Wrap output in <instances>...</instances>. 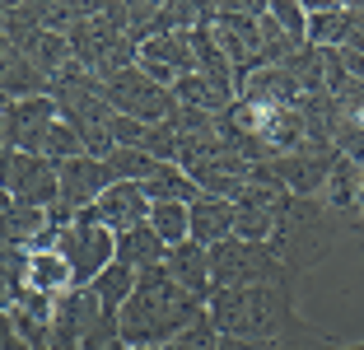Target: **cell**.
Listing matches in <instances>:
<instances>
[{
    "label": "cell",
    "instance_id": "obj_28",
    "mask_svg": "<svg viewBox=\"0 0 364 350\" xmlns=\"http://www.w3.org/2000/svg\"><path fill=\"white\" fill-rule=\"evenodd\" d=\"M220 350H271V341H243V336H220Z\"/></svg>",
    "mask_w": 364,
    "mask_h": 350
},
{
    "label": "cell",
    "instance_id": "obj_8",
    "mask_svg": "<svg viewBox=\"0 0 364 350\" xmlns=\"http://www.w3.org/2000/svg\"><path fill=\"white\" fill-rule=\"evenodd\" d=\"M5 201L33 206V211L61 206V169L52 159H43V154L5 149Z\"/></svg>",
    "mask_w": 364,
    "mask_h": 350
},
{
    "label": "cell",
    "instance_id": "obj_29",
    "mask_svg": "<svg viewBox=\"0 0 364 350\" xmlns=\"http://www.w3.org/2000/svg\"><path fill=\"white\" fill-rule=\"evenodd\" d=\"M0 350H33V346H23V341L14 336L10 327H5V332H0Z\"/></svg>",
    "mask_w": 364,
    "mask_h": 350
},
{
    "label": "cell",
    "instance_id": "obj_22",
    "mask_svg": "<svg viewBox=\"0 0 364 350\" xmlns=\"http://www.w3.org/2000/svg\"><path fill=\"white\" fill-rule=\"evenodd\" d=\"M150 224H154V233H159L168 248H178V243L192 238V206H154Z\"/></svg>",
    "mask_w": 364,
    "mask_h": 350
},
{
    "label": "cell",
    "instance_id": "obj_10",
    "mask_svg": "<svg viewBox=\"0 0 364 350\" xmlns=\"http://www.w3.org/2000/svg\"><path fill=\"white\" fill-rule=\"evenodd\" d=\"M336 164H341V149H299V154H280L271 159V173L280 178V187L299 201H318L327 182H332Z\"/></svg>",
    "mask_w": 364,
    "mask_h": 350
},
{
    "label": "cell",
    "instance_id": "obj_25",
    "mask_svg": "<svg viewBox=\"0 0 364 350\" xmlns=\"http://www.w3.org/2000/svg\"><path fill=\"white\" fill-rule=\"evenodd\" d=\"M164 350H220V327H215L210 308H205L201 318L187 322V327H182V332H178V336H173Z\"/></svg>",
    "mask_w": 364,
    "mask_h": 350
},
{
    "label": "cell",
    "instance_id": "obj_24",
    "mask_svg": "<svg viewBox=\"0 0 364 350\" xmlns=\"http://www.w3.org/2000/svg\"><path fill=\"white\" fill-rule=\"evenodd\" d=\"M85 154H89V149H85V136H80L70 122H56L52 136L43 140V159H52L56 169H61V164H70V159H85Z\"/></svg>",
    "mask_w": 364,
    "mask_h": 350
},
{
    "label": "cell",
    "instance_id": "obj_21",
    "mask_svg": "<svg viewBox=\"0 0 364 350\" xmlns=\"http://www.w3.org/2000/svg\"><path fill=\"white\" fill-rule=\"evenodd\" d=\"M33 290H43V295H65V290H75L70 280V266H65L61 253H33Z\"/></svg>",
    "mask_w": 364,
    "mask_h": 350
},
{
    "label": "cell",
    "instance_id": "obj_31",
    "mask_svg": "<svg viewBox=\"0 0 364 350\" xmlns=\"http://www.w3.org/2000/svg\"><path fill=\"white\" fill-rule=\"evenodd\" d=\"M136 350H164V346H136Z\"/></svg>",
    "mask_w": 364,
    "mask_h": 350
},
{
    "label": "cell",
    "instance_id": "obj_12",
    "mask_svg": "<svg viewBox=\"0 0 364 350\" xmlns=\"http://www.w3.org/2000/svg\"><path fill=\"white\" fill-rule=\"evenodd\" d=\"M98 220L107 224L112 233H127V229H136V224H145L150 220V196H145V187L140 182H112V187L98 196Z\"/></svg>",
    "mask_w": 364,
    "mask_h": 350
},
{
    "label": "cell",
    "instance_id": "obj_23",
    "mask_svg": "<svg viewBox=\"0 0 364 350\" xmlns=\"http://www.w3.org/2000/svg\"><path fill=\"white\" fill-rule=\"evenodd\" d=\"M271 350H336V341L327 336V332H318L313 322H304L299 313L289 318V327L280 332L276 341H271Z\"/></svg>",
    "mask_w": 364,
    "mask_h": 350
},
{
    "label": "cell",
    "instance_id": "obj_9",
    "mask_svg": "<svg viewBox=\"0 0 364 350\" xmlns=\"http://www.w3.org/2000/svg\"><path fill=\"white\" fill-rule=\"evenodd\" d=\"M61 122V107L52 94L43 98H23V103H5V149H19V154H43V140L52 136V127Z\"/></svg>",
    "mask_w": 364,
    "mask_h": 350
},
{
    "label": "cell",
    "instance_id": "obj_3",
    "mask_svg": "<svg viewBox=\"0 0 364 350\" xmlns=\"http://www.w3.org/2000/svg\"><path fill=\"white\" fill-rule=\"evenodd\" d=\"M210 280L215 290H252V285H294V271L271 243H243V238H225L210 248Z\"/></svg>",
    "mask_w": 364,
    "mask_h": 350
},
{
    "label": "cell",
    "instance_id": "obj_15",
    "mask_svg": "<svg viewBox=\"0 0 364 350\" xmlns=\"http://www.w3.org/2000/svg\"><path fill=\"white\" fill-rule=\"evenodd\" d=\"M238 224V206L225 196H196L192 201V243L201 248H220L225 238H234Z\"/></svg>",
    "mask_w": 364,
    "mask_h": 350
},
{
    "label": "cell",
    "instance_id": "obj_27",
    "mask_svg": "<svg viewBox=\"0 0 364 350\" xmlns=\"http://www.w3.org/2000/svg\"><path fill=\"white\" fill-rule=\"evenodd\" d=\"M85 350H131V341L122 336V322L117 318H103L94 332L85 336Z\"/></svg>",
    "mask_w": 364,
    "mask_h": 350
},
{
    "label": "cell",
    "instance_id": "obj_4",
    "mask_svg": "<svg viewBox=\"0 0 364 350\" xmlns=\"http://www.w3.org/2000/svg\"><path fill=\"white\" fill-rule=\"evenodd\" d=\"M285 266L294 276H304L309 266H318L332 248V229H327V211L318 201H299V196H289L280 206V220H276V238H271Z\"/></svg>",
    "mask_w": 364,
    "mask_h": 350
},
{
    "label": "cell",
    "instance_id": "obj_11",
    "mask_svg": "<svg viewBox=\"0 0 364 350\" xmlns=\"http://www.w3.org/2000/svg\"><path fill=\"white\" fill-rule=\"evenodd\" d=\"M112 187V173H107L103 159H70L61 164V206H70V211H94L98 196Z\"/></svg>",
    "mask_w": 364,
    "mask_h": 350
},
{
    "label": "cell",
    "instance_id": "obj_19",
    "mask_svg": "<svg viewBox=\"0 0 364 350\" xmlns=\"http://www.w3.org/2000/svg\"><path fill=\"white\" fill-rule=\"evenodd\" d=\"M136 285H140V271H131L127 262H112V266H107V271H103V276H98L89 290L98 295V304H103L107 318H122V308L131 304Z\"/></svg>",
    "mask_w": 364,
    "mask_h": 350
},
{
    "label": "cell",
    "instance_id": "obj_17",
    "mask_svg": "<svg viewBox=\"0 0 364 350\" xmlns=\"http://www.w3.org/2000/svg\"><path fill=\"white\" fill-rule=\"evenodd\" d=\"M140 187H145L150 206H192L201 196V187L192 182V173L182 169V164H159Z\"/></svg>",
    "mask_w": 364,
    "mask_h": 350
},
{
    "label": "cell",
    "instance_id": "obj_20",
    "mask_svg": "<svg viewBox=\"0 0 364 350\" xmlns=\"http://www.w3.org/2000/svg\"><path fill=\"white\" fill-rule=\"evenodd\" d=\"M107 173H112V182H145L154 169H159V159H154L150 149H136V145H122L107 154Z\"/></svg>",
    "mask_w": 364,
    "mask_h": 350
},
{
    "label": "cell",
    "instance_id": "obj_16",
    "mask_svg": "<svg viewBox=\"0 0 364 350\" xmlns=\"http://www.w3.org/2000/svg\"><path fill=\"white\" fill-rule=\"evenodd\" d=\"M168 253L173 248L154 233L150 220L136 224V229H127V233H117V262H127L131 271H159V266L168 262Z\"/></svg>",
    "mask_w": 364,
    "mask_h": 350
},
{
    "label": "cell",
    "instance_id": "obj_1",
    "mask_svg": "<svg viewBox=\"0 0 364 350\" xmlns=\"http://www.w3.org/2000/svg\"><path fill=\"white\" fill-rule=\"evenodd\" d=\"M205 308H210L205 299H196L192 290H182L159 266V271H140V285L131 295V304L122 308L117 322H122V336L131 341V350L136 346H168L192 318H201Z\"/></svg>",
    "mask_w": 364,
    "mask_h": 350
},
{
    "label": "cell",
    "instance_id": "obj_18",
    "mask_svg": "<svg viewBox=\"0 0 364 350\" xmlns=\"http://www.w3.org/2000/svg\"><path fill=\"white\" fill-rule=\"evenodd\" d=\"M350 43V5H309V47H341Z\"/></svg>",
    "mask_w": 364,
    "mask_h": 350
},
{
    "label": "cell",
    "instance_id": "obj_7",
    "mask_svg": "<svg viewBox=\"0 0 364 350\" xmlns=\"http://www.w3.org/2000/svg\"><path fill=\"white\" fill-rule=\"evenodd\" d=\"M103 94H107V103L117 107L122 117L145 122V127H164V122H173V112H178L173 89L154 85L140 65H131V70H122V75H107V80H103Z\"/></svg>",
    "mask_w": 364,
    "mask_h": 350
},
{
    "label": "cell",
    "instance_id": "obj_26",
    "mask_svg": "<svg viewBox=\"0 0 364 350\" xmlns=\"http://www.w3.org/2000/svg\"><path fill=\"white\" fill-rule=\"evenodd\" d=\"M271 19L280 23V33H285L294 47H309V5H299V0H276V5H271Z\"/></svg>",
    "mask_w": 364,
    "mask_h": 350
},
{
    "label": "cell",
    "instance_id": "obj_2",
    "mask_svg": "<svg viewBox=\"0 0 364 350\" xmlns=\"http://www.w3.org/2000/svg\"><path fill=\"white\" fill-rule=\"evenodd\" d=\"M294 313H299L294 285H252V290H215L210 295V318L220 327V336L276 341Z\"/></svg>",
    "mask_w": 364,
    "mask_h": 350
},
{
    "label": "cell",
    "instance_id": "obj_14",
    "mask_svg": "<svg viewBox=\"0 0 364 350\" xmlns=\"http://www.w3.org/2000/svg\"><path fill=\"white\" fill-rule=\"evenodd\" d=\"M0 89H5V103L43 98V94H52V75H43L23 52L5 47V52H0Z\"/></svg>",
    "mask_w": 364,
    "mask_h": 350
},
{
    "label": "cell",
    "instance_id": "obj_30",
    "mask_svg": "<svg viewBox=\"0 0 364 350\" xmlns=\"http://www.w3.org/2000/svg\"><path fill=\"white\" fill-rule=\"evenodd\" d=\"M336 350H364V341H336Z\"/></svg>",
    "mask_w": 364,
    "mask_h": 350
},
{
    "label": "cell",
    "instance_id": "obj_13",
    "mask_svg": "<svg viewBox=\"0 0 364 350\" xmlns=\"http://www.w3.org/2000/svg\"><path fill=\"white\" fill-rule=\"evenodd\" d=\"M164 271H168L173 280H178L182 290H192L196 299H205L210 304V295H215V280H210V248H201V243H178L168 253V262H164Z\"/></svg>",
    "mask_w": 364,
    "mask_h": 350
},
{
    "label": "cell",
    "instance_id": "obj_6",
    "mask_svg": "<svg viewBox=\"0 0 364 350\" xmlns=\"http://www.w3.org/2000/svg\"><path fill=\"white\" fill-rule=\"evenodd\" d=\"M56 253H61L65 266H70L75 290H89L107 271V266L117 262V233L98 220V211H80L75 224H70V229H61Z\"/></svg>",
    "mask_w": 364,
    "mask_h": 350
},
{
    "label": "cell",
    "instance_id": "obj_5",
    "mask_svg": "<svg viewBox=\"0 0 364 350\" xmlns=\"http://www.w3.org/2000/svg\"><path fill=\"white\" fill-rule=\"evenodd\" d=\"M0 28H5V47L23 52L43 75H56V70H65V65L75 61L70 38L47 28V23L38 19V5H33V0H10V5L0 10Z\"/></svg>",
    "mask_w": 364,
    "mask_h": 350
}]
</instances>
